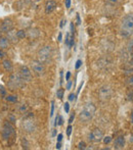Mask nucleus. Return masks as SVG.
Segmentation results:
<instances>
[{
    "label": "nucleus",
    "instance_id": "39448f33",
    "mask_svg": "<svg viewBox=\"0 0 133 150\" xmlns=\"http://www.w3.org/2000/svg\"><path fill=\"white\" fill-rule=\"evenodd\" d=\"M112 94H113V92H112V89L109 86H102L100 89V91H98V97L102 101L109 100L112 97Z\"/></svg>",
    "mask_w": 133,
    "mask_h": 150
},
{
    "label": "nucleus",
    "instance_id": "f257e3e1",
    "mask_svg": "<svg viewBox=\"0 0 133 150\" xmlns=\"http://www.w3.org/2000/svg\"><path fill=\"white\" fill-rule=\"evenodd\" d=\"M121 35L123 37L127 38L133 34V16H126L122 21L121 25V31H120Z\"/></svg>",
    "mask_w": 133,
    "mask_h": 150
},
{
    "label": "nucleus",
    "instance_id": "de8ad7c7",
    "mask_svg": "<svg viewBox=\"0 0 133 150\" xmlns=\"http://www.w3.org/2000/svg\"><path fill=\"white\" fill-rule=\"evenodd\" d=\"M131 122L133 124V111H132V113H131Z\"/></svg>",
    "mask_w": 133,
    "mask_h": 150
},
{
    "label": "nucleus",
    "instance_id": "c9c22d12",
    "mask_svg": "<svg viewBox=\"0 0 133 150\" xmlns=\"http://www.w3.org/2000/svg\"><path fill=\"white\" fill-rule=\"evenodd\" d=\"M8 120H10V122H11V124H14V122H16V119H14L12 115H10V117H8Z\"/></svg>",
    "mask_w": 133,
    "mask_h": 150
},
{
    "label": "nucleus",
    "instance_id": "4be33fe9",
    "mask_svg": "<svg viewBox=\"0 0 133 150\" xmlns=\"http://www.w3.org/2000/svg\"><path fill=\"white\" fill-rule=\"evenodd\" d=\"M127 97H128V100L133 101V90H129V91H128Z\"/></svg>",
    "mask_w": 133,
    "mask_h": 150
},
{
    "label": "nucleus",
    "instance_id": "4468645a",
    "mask_svg": "<svg viewBox=\"0 0 133 150\" xmlns=\"http://www.w3.org/2000/svg\"><path fill=\"white\" fill-rule=\"evenodd\" d=\"M24 128L27 132H33L36 127L33 122H31V120H26V122H24Z\"/></svg>",
    "mask_w": 133,
    "mask_h": 150
},
{
    "label": "nucleus",
    "instance_id": "bb28decb",
    "mask_svg": "<svg viewBox=\"0 0 133 150\" xmlns=\"http://www.w3.org/2000/svg\"><path fill=\"white\" fill-rule=\"evenodd\" d=\"M70 36H71V35H70L69 33L66 35V45L68 46V47L70 46Z\"/></svg>",
    "mask_w": 133,
    "mask_h": 150
},
{
    "label": "nucleus",
    "instance_id": "58836bf2",
    "mask_svg": "<svg viewBox=\"0 0 133 150\" xmlns=\"http://www.w3.org/2000/svg\"><path fill=\"white\" fill-rule=\"evenodd\" d=\"M62 139H63V134H58V142H60V141H62Z\"/></svg>",
    "mask_w": 133,
    "mask_h": 150
},
{
    "label": "nucleus",
    "instance_id": "7c9ffc66",
    "mask_svg": "<svg viewBox=\"0 0 133 150\" xmlns=\"http://www.w3.org/2000/svg\"><path fill=\"white\" fill-rule=\"evenodd\" d=\"M6 56V53L3 51V49H0V59L1 58H4Z\"/></svg>",
    "mask_w": 133,
    "mask_h": 150
},
{
    "label": "nucleus",
    "instance_id": "2f4dec72",
    "mask_svg": "<svg viewBox=\"0 0 133 150\" xmlns=\"http://www.w3.org/2000/svg\"><path fill=\"white\" fill-rule=\"evenodd\" d=\"M74 119H75V112L72 113L71 117H70V119H69V122H70V124H72V122H73Z\"/></svg>",
    "mask_w": 133,
    "mask_h": 150
},
{
    "label": "nucleus",
    "instance_id": "f03ea898",
    "mask_svg": "<svg viewBox=\"0 0 133 150\" xmlns=\"http://www.w3.org/2000/svg\"><path fill=\"white\" fill-rule=\"evenodd\" d=\"M96 111V107L92 103H88L84 106V108L81 110L79 115V120L82 122H87L93 117L94 113Z\"/></svg>",
    "mask_w": 133,
    "mask_h": 150
},
{
    "label": "nucleus",
    "instance_id": "b1692460",
    "mask_svg": "<svg viewBox=\"0 0 133 150\" xmlns=\"http://www.w3.org/2000/svg\"><path fill=\"white\" fill-rule=\"evenodd\" d=\"M78 148H79V149H85L86 148L85 142H80L79 144H78Z\"/></svg>",
    "mask_w": 133,
    "mask_h": 150
},
{
    "label": "nucleus",
    "instance_id": "423d86ee",
    "mask_svg": "<svg viewBox=\"0 0 133 150\" xmlns=\"http://www.w3.org/2000/svg\"><path fill=\"white\" fill-rule=\"evenodd\" d=\"M16 131L14 128L9 122H6L3 126V130H2V137H3L4 140H7L11 135H14Z\"/></svg>",
    "mask_w": 133,
    "mask_h": 150
},
{
    "label": "nucleus",
    "instance_id": "4c0bfd02",
    "mask_svg": "<svg viewBox=\"0 0 133 150\" xmlns=\"http://www.w3.org/2000/svg\"><path fill=\"white\" fill-rule=\"evenodd\" d=\"M70 77H71V73H70V71H67V75H66V80H67V81H69V80H70Z\"/></svg>",
    "mask_w": 133,
    "mask_h": 150
},
{
    "label": "nucleus",
    "instance_id": "49530a36",
    "mask_svg": "<svg viewBox=\"0 0 133 150\" xmlns=\"http://www.w3.org/2000/svg\"><path fill=\"white\" fill-rule=\"evenodd\" d=\"M130 142H133V135H131V137H130Z\"/></svg>",
    "mask_w": 133,
    "mask_h": 150
},
{
    "label": "nucleus",
    "instance_id": "1a4fd4ad",
    "mask_svg": "<svg viewBox=\"0 0 133 150\" xmlns=\"http://www.w3.org/2000/svg\"><path fill=\"white\" fill-rule=\"evenodd\" d=\"M31 67L34 71V73H36L37 75H43L44 74V65L42 64V62L40 60H33L31 62Z\"/></svg>",
    "mask_w": 133,
    "mask_h": 150
},
{
    "label": "nucleus",
    "instance_id": "f3484780",
    "mask_svg": "<svg viewBox=\"0 0 133 150\" xmlns=\"http://www.w3.org/2000/svg\"><path fill=\"white\" fill-rule=\"evenodd\" d=\"M5 99L8 102H16L18 101V96H16V95H8V96L5 97Z\"/></svg>",
    "mask_w": 133,
    "mask_h": 150
},
{
    "label": "nucleus",
    "instance_id": "dca6fc26",
    "mask_svg": "<svg viewBox=\"0 0 133 150\" xmlns=\"http://www.w3.org/2000/svg\"><path fill=\"white\" fill-rule=\"evenodd\" d=\"M16 38H18V39H25V38H26V36H27V33L24 30H20V31L16 32Z\"/></svg>",
    "mask_w": 133,
    "mask_h": 150
},
{
    "label": "nucleus",
    "instance_id": "f8f14e48",
    "mask_svg": "<svg viewBox=\"0 0 133 150\" xmlns=\"http://www.w3.org/2000/svg\"><path fill=\"white\" fill-rule=\"evenodd\" d=\"M125 145V138L123 136H119L116 138L115 142H114V146L117 149H122Z\"/></svg>",
    "mask_w": 133,
    "mask_h": 150
},
{
    "label": "nucleus",
    "instance_id": "c85d7f7f",
    "mask_svg": "<svg viewBox=\"0 0 133 150\" xmlns=\"http://www.w3.org/2000/svg\"><path fill=\"white\" fill-rule=\"evenodd\" d=\"M53 111H54V101L51 102V109H50V117L53 115Z\"/></svg>",
    "mask_w": 133,
    "mask_h": 150
},
{
    "label": "nucleus",
    "instance_id": "a18cd8bd",
    "mask_svg": "<svg viewBox=\"0 0 133 150\" xmlns=\"http://www.w3.org/2000/svg\"><path fill=\"white\" fill-rule=\"evenodd\" d=\"M2 33H3V32H2V30H1V28H0V38L2 37Z\"/></svg>",
    "mask_w": 133,
    "mask_h": 150
},
{
    "label": "nucleus",
    "instance_id": "0eeeda50",
    "mask_svg": "<svg viewBox=\"0 0 133 150\" xmlns=\"http://www.w3.org/2000/svg\"><path fill=\"white\" fill-rule=\"evenodd\" d=\"M103 138V133L102 131L100 130V129H94V130L91 131V133L89 134V140L91 142H94V143H97V142H100Z\"/></svg>",
    "mask_w": 133,
    "mask_h": 150
},
{
    "label": "nucleus",
    "instance_id": "ddd939ff",
    "mask_svg": "<svg viewBox=\"0 0 133 150\" xmlns=\"http://www.w3.org/2000/svg\"><path fill=\"white\" fill-rule=\"evenodd\" d=\"M2 67H3V69H5V71H8V73L12 71V69H14L12 62L9 59H4L3 62H2Z\"/></svg>",
    "mask_w": 133,
    "mask_h": 150
},
{
    "label": "nucleus",
    "instance_id": "c756f323",
    "mask_svg": "<svg viewBox=\"0 0 133 150\" xmlns=\"http://www.w3.org/2000/svg\"><path fill=\"white\" fill-rule=\"evenodd\" d=\"M0 92H1V95H2V96H5L6 91H5V89H4L3 86H0Z\"/></svg>",
    "mask_w": 133,
    "mask_h": 150
},
{
    "label": "nucleus",
    "instance_id": "a878e982",
    "mask_svg": "<svg viewBox=\"0 0 133 150\" xmlns=\"http://www.w3.org/2000/svg\"><path fill=\"white\" fill-rule=\"evenodd\" d=\"M127 84H128V85H130V86H133V76L127 78Z\"/></svg>",
    "mask_w": 133,
    "mask_h": 150
},
{
    "label": "nucleus",
    "instance_id": "aec40b11",
    "mask_svg": "<svg viewBox=\"0 0 133 150\" xmlns=\"http://www.w3.org/2000/svg\"><path fill=\"white\" fill-rule=\"evenodd\" d=\"M27 110H28V106H27L26 104H23L20 106V112L21 113H25Z\"/></svg>",
    "mask_w": 133,
    "mask_h": 150
},
{
    "label": "nucleus",
    "instance_id": "a19ab883",
    "mask_svg": "<svg viewBox=\"0 0 133 150\" xmlns=\"http://www.w3.org/2000/svg\"><path fill=\"white\" fill-rule=\"evenodd\" d=\"M109 2H111L112 4H115V3H117L118 2V0H107Z\"/></svg>",
    "mask_w": 133,
    "mask_h": 150
},
{
    "label": "nucleus",
    "instance_id": "f704fd0d",
    "mask_svg": "<svg viewBox=\"0 0 133 150\" xmlns=\"http://www.w3.org/2000/svg\"><path fill=\"white\" fill-rule=\"evenodd\" d=\"M74 99H75V94H74V93H71V94H70V96H69V100L73 101Z\"/></svg>",
    "mask_w": 133,
    "mask_h": 150
},
{
    "label": "nucleus",
    "instance_id": "9d476101",
    "mask_svg": "<svg viewBox=\"0 0 133 150\" xmlns=\"http://www.w3.org/2000/svg\"><path fill=\"white\" fill-rule=\"evenodd\" d=\"M0 28H1L2 32H4V33H9L14 29V22L10 18H5Z\"/></svg>",
    "mask_w": 133,
    "mask_h": 150
},
{
    "label": "nucleus",
    "instance_id": "e433bc0d",
    "mask_svg": "<svg viewBox=\"0 0 133 150\" xmlns=\"http://www.w3.org/2000/svg\"><path fill=\"white\" fill-rule=\"evenodd\" d=\"M71 86H72V82L69 80V82H68V84H67V90H70V89H71Z\"/></svg>",
    "mask_w": 133,
    "mask_h": 150
},
{
    "label": "nucleus",
    "instance_id": "9b49d317",
    "mask_svg": "<svg viewBox=\"0 0 133 150\" xmlns=\"http://www.w3.org/2000/svg\"><path fill=\"white\" fill-rule=\"evenodd\" d=\"M56 8V2L54 0H48L45 4V13L49 14Z\"/></svg>",
    "mask_w": 133,
    "mask_h": 150
},
{
    "label": "nucleus",
    "instance_id": "ea45409f",
    "mask_svg": "<svg viewBox=\"0 0 133 150\" xmlns=\"http://www.w3.org/2000/svg\"><path fill=\"white\" fill-rule=\"evenodd\" d=\"M62 148V144H60V142H58L56 143V149H60Z\"/></svg>",
    "mask_w": 133,
    "mask_h": 150
},
{
    "label": "nucleus",
    "instance_id": "6ab92c4d",
    "mask_svg": "<svg viewBox=\"0 0 133 150\" xmlns=\"http://www.w3.org/2000/svg\"><path fill=\"white\" fill-rule=\"evenodd\" d=\"M64 94H65V90L64 89H60V90H58V92H56V96H58V99H63Z\"/></svg>",
    "mask_w": 133,
    "mask_h": 150
},
{
    "label": "nucleus",
    "instance_id": "a211bd4d",
    "mask_svg": "<svg viewBox=\"0 0 133 150\" xmlns=\"http://www.w3.org/2000/svg\"><path fill=\"white\" fill-rule=\"evenodd\" d=\"M63 122H64V119H63V117H60V115H58L55 119V126H62Z\"/></svg>",
    "mask_w": 133,
    "mask_h": 150
},
{
    "label": "nucleus",
    "instance_id": "cd10ccee",
    "mask_svg": "<svg viewBox=\"0 0 133 150\" xmlns=\"http://www.w3.org/2000/svg\"><path fill=\"white\" fill-rule=\"evenodd\" d=\"M74 45V35L70 36V46L69 47H72Z\"/></svg>",
    "mask_w": 133,
    "mask_h": 150
},
{
    "label": "nucleus",
    "instance_id": "20e7f679",
    "mask_svg": "<svg viewBox=\"0 0 133 150\" xmlns=\"http://www.w3.org/2000/svg\"><path fill=\"white\" fill-rule=\"evenodd\" d=\"M51 57V47L50 46H44L38 52V59L41 62H46Z\"/></svg>",
    "mask_w": 133,
    "mask_h": 150
},
{
    "label": "nucleus",
    "instance_id": "79ce46f5",
    "mask_svg": "<svg viewBox=\"0 0 133 150\" xmlns=\"http://www.w3.org/2000/svg\"><path fill=\"white\" fill-rule=\"evenodd\" d=\"M77 22H78V25H80V23H81V20H80L79 14H77Z\"/></svg>",
    "mask_w": 133,
    "mask_h": 150
},
{
    "label": "nucleus",
    "instance_id": "6e6552de",
    "mask_svg": "<svg viewBox=\"0 0 133 150\" xmlns=\"http://www.w3.org/2000/svg\"><path fill=\"white\" fill-rule=\"evenodd\" d=\"M18 75L22 77V79L24 80L25 82H30L31 80H32V74H31L30 69H29L28 67H26V65H22V67H21Z\"/></svg>",
    "mask_w": 133,
    "mask_h": 150
},
{
    "label": "nucleus",
    "instance_id": "72a5a7b5",
    "mask_svg": "<svg viewBox=\"0 0 133 150\" xmlns=\"http://www.w3.org/2000/svg\"><path fill=\"white\" fill-rule=\"evenodd\" d=\"M65 3H66V7L67 8L71 7V0H66V1H65Z\"/></svg>",
    "mask_w": 133,
    "mask_h": 150
},
{
    "label": "nucleus",
    "instance_id": "c03bdc74",
    "mask_svg": "<svg viewBox=\"0 0 133 150\" xmlns=\"http://www.w3.org/2000/svg\"><path fill=\"white\" fill-rule=\"evenodd\" d=\"M55 135H56V131L54 130L53 132H52V136H55Z\"/></svg>",
    "mask_w": 133,
    "mask_h": 150
},
{
    "label": "nucleus",
    "instance_id": "5701e85b",
    "mask_svg": "<svg viewBox=\"0 0 133 150\" xmlns=\"http://www.w3.org/2000/svg\"><path fill=\"white\" fill-rule=\"evenodd\" d=\"M64 109H65V111L68 113L70 111V104H69V102H66L64 104Z\"/></svg>",
    "mask_w": 133,
    "mask_h": 150
},
{
    "label": "nucleus",
    "instance_id": "473e14b6",
    "mask_svg": "<svg viewBox=\"0 0 133 150\" xmlns=\"http://www.w3.org/2000/svg\"><path fill=\"white\" fill-rule=\"evenodd\" d=\"M81 64H82V61L81 60H77V62H76V65H75V67L76 69H79L80 67H81Z\"/></svg>",
    "mask_w": 133,
    "mask_h": 150
},
{
    "label": "nucleus",
    "instance_id": "09e8293b",
    "mask_svg": "<svg viewBox=\"0 0 133 150\" xmlns=\"http://www.w3.org/2000/svg\"><path fill=\"white\" fill-rule=\"evenodd\" d=\"M130 45H131V47L133 48V39H132V41H131V43H130Z\"/></svg>",
    "mask_w": 133,
    "mask_h": 150
},
{
    "label": "nucleus",
    "instance_id": "2eb2a0df",
    "mask_svg": "<svg viewBox=\"0 0 133 150\" xmlns=\"http://www.w3.org/2000/svg\"><path fill=\"white\" fill-rule=\"evenodd\" d=\"M8 46H9V41H8L7 38L5 37L0 38V48L1 49H6Z\"/></svg>",
    "mask_w": 133,
    "mask_h": 150
},
{
    "label": "nucleus",
    "instance_id": "7ed1b4c3",
    "mask_svg": "<svg viewBox=\"0 0 133 150\" xmlns=\"http://www.w3.org/2000/svg\"><path fill=\"white\" fill-rule=\"evenodd\" d=\"M24 85L25 81L18 74H11L10 75L9 81H8V86H9L10 90H16L18 88H22Z\"/></svg>",
    "mask_w": 133,
    "mask_h": 150
},
{
    "label": "nucleus",
    "instance_id": "37998d69",
    "mask_svg": "<svg viewBox=\"0 0 133 150\" xmlns=\"http://www.w3.org/2000/svg\"><path fill=\"white\" fill-rule=\"evenodd\" d=\"M62 39H63V35H62V33H60L58 34V41H62Z\"/></svg>",
    "mask_w": 133,
    "mask_h": 150
},
{
    "label": "nucleus",
    "instance_id": "412c9836",
    "mask_svg": "<svg viewBox=\"0 0 133 150\" xmlns=\"http://www.w3.org/2000/svg\"><path fill=\"white\" fill-rule=\"evenodd\" d=\"M102 140H103V143H105V144H109V143H111L112 138L110 136H107V137H105V138H102Z\"/></svg>",
    "mask_w": 133,
    "mask_h": 150
},
{
    "label": "nucleus",
    "instance_id": "393cba45",
    "mask_svg": "<svg viewBox=\"0 0 133 150\" xmlns=\"http://www.w3.org/2000/svg\"><path fill=\"white\" fill-rule=\"evenodd\" d=\"M72 130H73V128H72V126L70 125V126H68V128H67V135L68 136H71V133H72Z\"/></svg>",
    "mask_w": 133,
    "mask_h": 150
}]
</instances>
